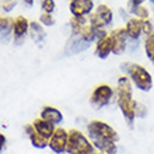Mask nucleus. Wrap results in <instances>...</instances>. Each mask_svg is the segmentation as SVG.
Instances as JSON below:
<instances>
[{
    "label": "nucleus",
    "instance_id": "nucleus-1",
    "mask_svg": "<svg viewBox=\"0 0 154 154\" xmlns=\"http://www.w3.org/2000/svg\"><path fill=\"white\" fill-rule=\"evenodd\" d=\"M132 81L128 76H121L118 79L116 85V104L122 116L125 119L126 125L133 128L134 119H136V104L133 98V90H132Z\"/></svg>",
    "mask_w": 154,
    "mask_h": 154
},
{
    "label": "nucleus",
    "instance_id": "nucleus-2",
    "mask_svg": "<svg viewBox=\"0 0 154 154\" xmlns=\"http://www.w3.org/2000/svg\"><path fill=\"white\" fill-rule=\"evenodd\" d=\"M121 70L125 73V76L129 77L132 84L137 90H140L143 93H149L153 88V77L144 66L139 65V63L125 62L121 66Z\"/></svg>",
    "mask_w": 154,
    "mask_h": 154
},
{
    "label": "nucleus",
    "instance_id": "nucleus-3",
    "mask_svg": "<svg viewBox=\"0 0 154 154\" xmlns=\"http://www.w3.org/2000/svg\"><path fill=\"white\" fill-rule=\"evenodd\" d=\"M85 132H87V137L93 142V140H108V142H119V133L108 125L106 122L93 119L90 121L85 126Z\"/></svg>",
    "mask_w": 154,
    "mask_h": 154
},
{
    "label": "nucleus",
    "instance_id": "nucleus-4",
    "mask_svg": "<svg viewBox=\"0 0 154 154\" xmlns=\"http://www.w3.org/2000/svg\"><path fill=\"white\" fill-rule=\"evenodd\" d=\"M66 153L69 154H94L93 143L79 129H70L69 130V140H67V150Z\"/></svg>",
    "mask_w": 154,
    "mask_h": 154
},
{
    "label": "nucleus",
    "instance_id": "nucleus-5",
    "mask_svg": "<svg viewBox=\"0 0 154 154\" xmlns=\"http://www.w3.org/2000/svg\"><path fill=\"white\" fill-rule=\"evenodd\" d=\"M115 97V91L109 84H100L93 90L90 95V105L94 109H102L112 102Z\"/></svg>",
    "mask_w": 154,
    "mask_h": 154
},
{
    "label": "nucleus",
    "instance_id": "nucleus-6",
    "mask_svg": "<svg viewBox=\"0 0 154 154\" xmlns=\"http://www.w3.org/2000/svg\"><path fill=\"white\" fill-rule=\"evenodd\" d=\"M114 21V11L108 4H100L97 8L90 14L88 24L95 29H105Z\"/></svg>",
    "mask_w": 154,
    "mask_h": 154
},
{
    "label": "nucleus",
    "instance_id": "nucleus-7",
    "mask_svg": "<svg viewBox=\"0 0 154 154\" xmlns=\"http://www.w3.org/2000/svg\"><path fill=\"white\" fill-rule=\"evenodd\" d=\"M67 140H69V130L65 128H56L52 137L48 140V147L55 154H63L67 150Z\"/></svg>",
    "mask_w": 154,
    "mask_h": 154
},
{
    "label": "nucleus",
    "instance_id": "nucleus-8",
    "mask_svg": "<svg viewBox=\"0 0 154 154\" xmlns=\"http://www.w3.org/2000/svg\"><path fill=\"white\" fill-rule=\"evenodd\" d=\"M94 0H70L69 10L73 17H87L94 11Z\"/></svg>",
    "mask_w": 154,
    "mask_h": 154
},
{
    "label": "nucleus",
    "instance_id": "nucleus-9",
    "mask_svg": "<svg viewBox=\"0 0 154 154\" xmlns=\"http://www.w3.org/2000/svg\"><path fill=\"white\" fill-rule=\"evenodd\" d=\"M109 35L112 38V42H114V53L115 55H122L129 45V37H128L125 28L112 29Z\"/></svg>",
    "mask_w": 154,
    "mask_h": 154
},
{
    "label": "nucleus",
    "instance_id": "nucleus-10",
    "mask_svg": "<svg viewBox=\"0 0 154 154\" xmlns=\"http://www.w3.org/2000/svg\"><path fill=\"white\" fill-rule=\"evenodd\" d=\"M29 32V21L24 16H17L13 20V38L17 44L23 42L27 34Z\"/></svg>",
    "mask_w": 154,
    "mask_h": 154
},
{
    "label": "nucleus",
    "instance_id": "nucleus-11",
    "mask_svg": "<svg viewBox=\"0 0 154 154\" xmlns=\"http://www.w3.org/2000/svg\"><path fill=\"white\" fill-rule=\"evenodd\" d=\"M90 45L91 44L85 42L80 35L72 34L70 38L67 39V42H66L65 52H66V55H76V53H80V52H83V51H85V49H88Z\"/></svg>",
    "mask_w": 154,
    "mask_h": 154
},
{
    "label": "nucleus",
    "instance_id": "nucleus-12",
    "mask_svg": "<svg viewBox=\"0 0 154 154\" xmlns=\"http://www.w3.org/2000/svg\"><path fill=\"white\" fill-rule=\"evenodd\" d=\"M111 53H114V42L109 34H106L105 37L100 38L95 45V55L100 59H106Z\"/></svg>",
    "mask_w": 154,
    "mask_h": 154
},
{
    "label": "nucleus",
    "instance_id": "nucleus-13",
    "mask_svg": "<svg viewBox=\"0 0 154 154\" xmlns=\"http://www.w3.org/2000/svg\"><path fill=\"white\" fill-rule=\"evenodd\" d=\"M24 130H25V134L29 137V142L32 144L35 149H39V150H44L45 147H48V139L42 137L37 130L34 129L32 123H28V125L24 126Z\"/></svg>",
    "mask_w": 154,
    "mask_h": 154
},
{
    "label": "nucleus",
    "instance_id": "nucleus-14",
    "mask_svg": "<svg viewBox=\"0 0 154 154\" xmlns=\"http://www.w3.org/2000/svg\"><path fill=\"white\" fill-rule=\"evenodd\" d=\"M42 119L45 121L51 122L52 125H60L62 122H63V114H62L60 111L55 108V106H51V105H45L41 111V116Z\"/></svg>",
    "mask_w": 154,
    "mask_h": 154
},
{
    "label": "nucleus",
    "instance_id": "nucleus-15",
    "mask_svg": "<svg viewBox=\"0 0 154 154\" xmlns=\"http://www.w3.org/2000/svg\"><path fill=\"white\" fill-rule=\"evenodd\" d=\"M13 38V20L0 16V44H8Z\"/></svg>",
    "mask_w": 154,
    "mask_h": 154
},
{
    "label": "nucleus",
    "instance_id": "nucleus-16",
    "mask_svg": "<svg viewBox=\"0 0 154 154\" xmlns=\"http://www.w3.org/2000/svg\"><path fill=\"white\" fill-rule=\"evenodd\" d=\"M125 31L128 34L130 41H139L140 37H142V20L139 18H129L126 21V25H125Z\"/></svg>",
    "mask_w": 154,
    "mask_h": 154
},
{
    "label": "nucleus",
    "instance_id": "nucleus-17",
    "mask_svg": "<svg viewBox=\"0 0 154 154\" xmlns=\"http://www.w3.org/2000/svg\"><path fill=\"white\" fill-rule=\"evenodd\" d=\"M32 126H34V129L37 130V132L41 134V136H42V137L48 139V140L52 137L53 132L56 130V126L52 125L51 122L42 119V118H38V119H35V121L32 122Z\"/></svg>",
    "mask_w": 154,
    "mask_h": 154
},
{
    "label": "nucleus",
    "instance_id": "nucleus-18",
    "mask_svg": "<svg viewBox=\"0 0 154 154\" xmlns=\"http://www.w3.org/2000/svg\"><path fill=\"white\" fill-rule=\"evenodd\" d=\"M29 38L38 45L44 44L45 38H46V32H45V29L42 28V24L38 23V21H31L29 23Z\"/></svg>",
    "mask_w": 154,
    "mask_h": 154
},
{
    "label": "nucleus",
    "instance_id": "nucleus-19",
    "mask_svg": "<svg viewBox=\"0 0 154 154\" xmlns=\"http://www.w3.org/2000/svg\"><path fill=\"white\" fill-rule=\"evenodd\" d=\"M93 146L95 151L104 154H118V143L108 140H93Z\"/></svg>",
    "mask_w": 154,
    "mask_h": 154
},
{
    "label": "nucleus",
    "instance_id": "nucleus-20",
    "mask_svg": "<svg viewBox=\"0 0 154 154\" xmlns=\"http://www.w3.org/2000/svg\"><path fill=\"white\" fill-rule=\"evenodd\" d=\"M70 28H72V34H80L81 29L88 24V18L87 17H73L69 21Z\"/></svg>",
    "mask_w": 154,
    "mask_h": 154
},
{
    "label": "nucleus",
    "instance_id": "nucleus-21",
    "mask_svg": "<svg viewBox=\"0 0 154 154\" xmlns=\"http://www.w3.org/2000/svg\"><path fill=\"white\" fill-rule=\"evenodd\" d=\"M143 46H144V52H146L147 59L154 65V34L146 37Z\"/></svg>",
    "mask_w": 154,
    "mask_h": 154
},
{
    "label": "nucleus",
    "instance_id": "nucleus-22",
    "mask_svg": "<svg viewBox=\"0 0 154 154\" xmlns=\"http://www.w3.org/2000/svg\"><path fill=\"white\" fill-rule=\"evenodd\" d=\"M132 14H133L136 18H139V20H150V11H149V8L144 7V6H140V7L134 8Z\"/></svg>",
    "mask_w": 154,
    "mask_h": 154
},
{
    "label": "nucleus",
    "instance_id": "nucleus-23",
    "mask_svg": "<svg viewBox=\"0 0 154 154\" xmlns=\"http://www.w3.org/2000/svg\"><path fill=\"white\" fill-rule=\"evenodd\" d=\"M142 31L143 34L149 37L151 34H154V24L151 20H142Z\"/></svg>",
    "mask_w": 154,
    "mask_h": 154
},
{
    "label": "nucleus",
    "instance_id": "nucleus-24",
    "mask_svg": "<svg viewBox=\"0 0 154 154\" xmlns=\"http://www.w3.org/2000/svg\"><path fill=\"white\" fill-rule=\"evenodd\" d=\"M41 7H42L44 13H46V14H52V13L55 11L56 4H55V0H42Z\"/></svg>",
    "mask_w": 154,
    "mask_h": 154
},
{
    "label": "nucleus",
    "instance_id": "nucleus-25",
    "mask_svg": "<svg viewBox=\"0 0 154 154\" xmlns=\"http://www.w3.org/2000/svg\"><path fill=\"white\" fill-rule=\"evenodd\" d=\"M55 18H53L52 14H46V13H42L39 16V23L42 25H45V27H52L53 24H55Z\"/></svg>",
    "mask_w": 154,
    "mask_h": 154
},
{
    "label": "nucleus",
    "instance_id": "nucleus-26",
    "mask_svg": "<svg viewBox=\"0 0 154 154\" xmlns=\"http://www.w3.org/2000/svg\"><path fill=\"white\" fill-rule=\"evenodd\" d=\"M17 6V0H3L0 3V7L3 8L4 13H10L14 10V7Z\"/></svg>",
    "mask_w": 154,
    "mask_h": 154
},
{
    "label": "nucleus",
    "instance_id": "nucleus-27",
    "mask_svg": "<svg viewBox=\"0 0 154 154\" xmlns=\"http://www.w3.org/2000/svg\"><path fill=\"white\" fill-rule=\"evenodd\" d=\"M144 2H146V0H129V2H128V11L132 14L134 8H137V7H140V6H143V3H144Z\"/></svg>",
    "mask_w": 154,
    "mask_h": 154
},
{
    "label": "nucleus",
    "instance_id": "nucleus-28",
    "mask_svg": "<svg viewBox=\"0 0 154 154\" xmlns=\"http://www.w3.org/2000/svg\"><path fill=\"white\" fill-rule=\"evenodd\" d=\"M146 115H147L146 105L137 102V104H136V118H146Z\"/></svg>",
    "mask_w": 154,
    "mask_h": 154
},
{
    "label": "nucleus",
    "instance_id": "nucleus-29",
    "mask_svg": "<svg viewBox=\"0 0 154 154\" xmlns=\"http://www.w3.org/2000/svg\"><path fill=\"white\" fill-rule=\"evenodd\" d=\"M6 143H7L6 136H4L3 133H0V153H2V151H3V149L6 147Z\"/></svg>",
    "mask_w": 154,
    "mask_h": 154
},
{
    "label": "nucleus",
    "instance_id": "nucleus-30",
    "mask_svg": "<svg viewBox=\"0 0 154 154\" xmlns=\"http://www.w3.org/2000/svg\"><path fill=\"white\" fill-rule=\"evenodd\" d=\"M23 2H24L27 6H29V7H31V6L34 4V0H23Z\"/></svg>",
    "mask_w": 154,
    "mask_h": 154
},
{
    "label": "nucleus",
    "instance_id": "nucleus-31",
    "mask_svg": "<svg viewBox=\"0 0 154 154\" xmlns=\"http://www.w3.org/2000/svg\"><path fill=\"white\" fill-rule=\"evenodd\" d=\"M94 154H104V153H98V151H95V153H94Z\"/></svg>",
    "mask_w": 154,
    "mask_h": 154
},
{
    "label": "nucleus",
    "instance_id": "nucleus-32",
    "mask_svg": "<svg viewBox=\"0 0 154 154\" xmlns=\"http://www.w3.org/2000/svg\"><path fill=\"white\" fill-rule=\"evenodd\" d=\"M150 2H151V3H153V4H154V0H150Z\"/></svg>",
    "mask_w": 154,
    "mask_h": 154
},
{
    "label": "nucleus",
    "instance_id": "nucleus-33",
    "mask_svg": "<svg viewBox=\"0 0 154 154\" xmlns=\"http://www.w3.org/2000/svg\"><path fill=\"white\" fill-rule=\"evenodd\" d=\"M2 2H3V0H2Z\"/></svg>",
    "mask_w": 154,
    "mask_h": 154
}]
</instances>
